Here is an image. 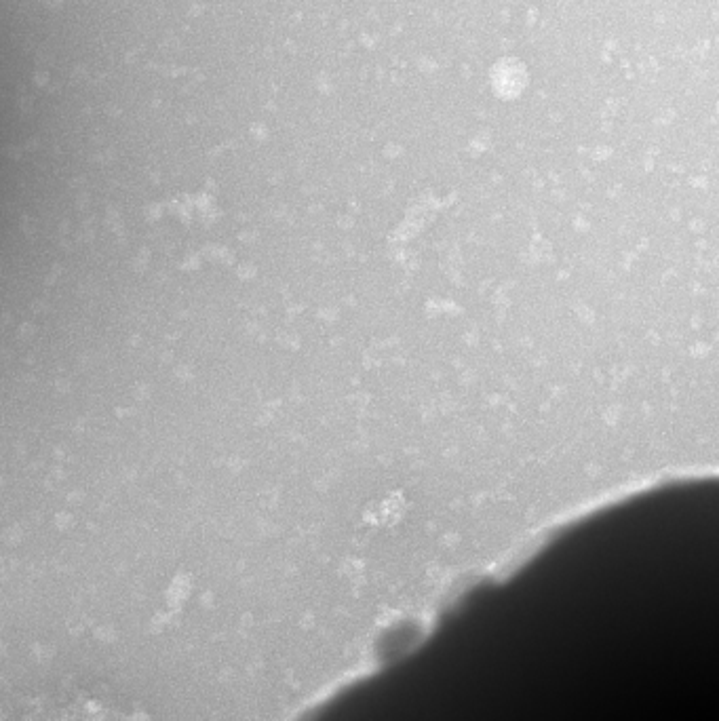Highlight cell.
Listing matches in <instances>:
<instances>
[{"label":"cell","mask_w":719,"mask_h":721,"mask_svg":"<svg viewBox=\"0 0 719 721\" xmlns=\"http://www.w3.org/2000/svg\"><path fill=\"white\" fill-rule=\"evenodd\" d=\"M407 513V500L401 492H391L382 498H376L365 506L363 511V521L372 528H395L403 521Z\"/></svg>","instance_id":"1"}]
</instances>
